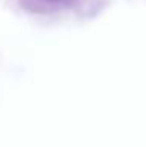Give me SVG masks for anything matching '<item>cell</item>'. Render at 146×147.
<instances>
[{
  "instance_id": "cell-1",
  "label": "cell",
  "mask_w": 146,
  "mask_h": 147,
  "mask_svg": "<svg viewBox=\"0 0 146 147\" xmlns=\"http://www.w3.org/2000/svg\"><path fill=\"white\" fill-rule=\"evenodd\" d=\"M36 2H38V0H36ZM44 2H46L47 5H49V3H52V5H55V3H58V2H65V0H44Z\"/></svg>"
}]
</instances>
